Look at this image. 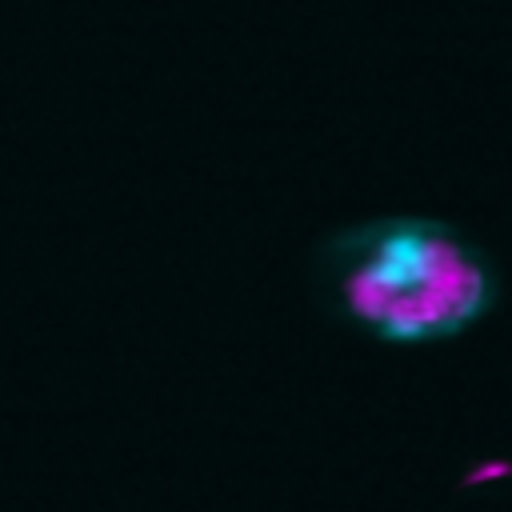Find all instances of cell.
Segmentation results:
<instances>
[{"label":"cell","instance_id":"cell-1","mask_svg":"<svg viewBox=\"0 0 512 512\" xmlns=\"http://www.w3.org/2000/svg\"><path fill=\"white\" fill-rule=\"evenodd\" d=\"M336 292L344 312L380 340L420 344L476 324L496 284L464 232L424 216H384L340 236Z\"/></svg>","mask_w":512,"mask_h":512}]
</instances>
